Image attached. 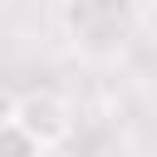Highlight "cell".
I'll list each match as a JSON object with an SVG mask.
<instances>
[{
  "instance_id": "3957f363",
  "label": "cell",
  "mask_w": 157,
  "mask_h": 157,
  "mask_svg": "<svg viewBox=\"0 0 157 157\" xmlns=\"http://www.w3.org/2000/svg\"><path fill=\"white\" fill-rule=\"evenodd\" d=\"M0 157H49L15 118H0Z\"/></svg>"
},
{
  "instance_id": "6da1fadb",
  "label": "cell",
  "mask_w": 157,
  "mask_h": 157,
  "mask_svg": "<svg viewBox=\"0 0 157 157\" xmlns=\"http://www.w3.org/2000/svg\"><path fill=\"white\" fill-rule=\"evenodd\" d=\"M59 25L69 34V44L103 64V59H118L132 34H137V5L132 0H64L59 5Z\"/></svg>"
},
{
  "instance_id": "7a4b0ae2",
  "label": "cell",
  "mask_w": 157,
  "mask_h": 157,
  "mask_svg": "<svg viewBox=\"0 0 157 157\" xmlns=\"http://www.w3.org/2000/svg\"><path fill=\"white\" fill-rule=\"evenodd\" d=\"M15 123L44 147V152H54L69 132H74V108L59 98V93H49V88H39V93H25V98H15Z\"/></svg>"
}]
</instances>
